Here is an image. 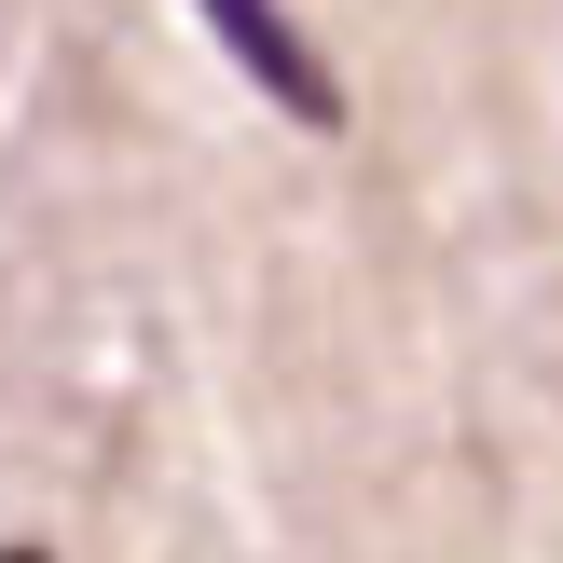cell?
<instances>
[{
    "label": "cell",
    "mask_w": 563,
    "mask_h": 563,
    "mask_svg": "<svg viewBox=\"0 0 563 563\" xmlns=\"http://www.w3.org/2000/svg\"><path fill=\"white\" fill-rule=\"evenodd\" d=\"M0 563H42V550H0Z\"/></svg>",
    "instance_id": "obj_2"
},
{
    "label": "cell",
    "mask_w": 563,
    "mask_h": 563,
    "mask_svg": "<svg viewBox=\"0 0 563 563\" xmlns=\"http://www.w3.org/2000/svg\"><path fill=\"white\" fill-rule=\"evenodd\" d=\"M207 27L234 42V69L262 82L275 110H302V124H344V82L317 69V42H302V27L275 14V0H207Z\"/></svg>",
    "instance_id": "obj_1"
}]
</instances>
